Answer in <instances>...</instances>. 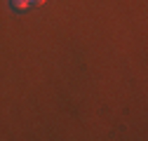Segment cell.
I'll return each instance as SVG.
<instances>
[{
  "label": "cell",
  "mask_w": 148,
  "mask_h": 141,
  "mask_svg": "<svg viewBox=\"0 0 148 141\" xmlns=\"http://www.w3.org/2000/svg\"><path fill=\"white\" fill-rule=\"evenodd\" d=\"M12 7L14 10H28L31 3H28V0H12Z\"/></svg>",
  "instance_id": "obj_1"
},
{
  "label": "cell",
  "mask_w": 148,
  "mask_h": 141,
  "mask_svg": "<svg viewBox=\"0 0 148 141\" xmlns=\"http://www.w3.org/2000/svg\"><path fill=\"white\" fill-rule=\"evenodd\" d=\"M28 3H31V5H45L47 0H28Z\"/></svg>",
  "instance_id": "obj_2"
}]
</instances>
